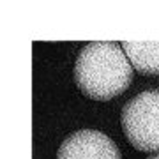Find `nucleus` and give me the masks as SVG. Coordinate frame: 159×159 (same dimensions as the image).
Returning a JSON list of instances; mask_svg holds the SVG:
<instances>
[{"mask_svg": "<svg viewBox=\"0 0 159 159\" xmlns=\"http://www.w3.org/2000/svg\"><path fill=\"white\" fill-rule=\"evenodd\" d=\"M125 57L134 71L145 76L159 74V43H122Z\"/></svg>", "mask_w": 159, "mask_h": 159, "instance_id": "20e7f679", "label": "nucleus"}, {"mask_svg": "<svg viewBox=\"0 0 159 159\" xmlns=\"http://www.w3.org/2000/svg\"><path fill=\"white\" fill-rule=\"evenodd\" d=\"M57 159H122V152L108 134L96 129H80L64 138Z\"/></svg>", "mask_w": 159, "mask_h": 159, "instance_id": "7ed1b4c3", "label": "nucleus"}, {"mask_svg": "<svg viewBox=\"0 0 159 159\" xmlns=\"http://www.w3.org/2000/svg\"><path fill=\"white\" fill-rule=\"evenodd\" d=\"M127 142L142 152H159V89L131 97L120 113Z\"/></svg>", "mask_w": 159, "mask_h": 159, "instance_id": "f03ea898", "label": "nucleus"}, {"mask_svg": "<svg viewBox=\"0 0 159 159\" xmlns=\"http://www.w3.org/2000/svg\"><path fill=\"white\" fill-rule=\"evenodd\" d=\"M147 159H159V152H157V154H150Z\"/></svg>", "mask_w": 159, "mask_h": 159, "instance_id": "39448f33", "label": "nucleus"}, {"mask_svg": "<svg viewBox=\"0 0 159 159\" xmlns=\"http://www.w3.org/2000/svg\"><path fill=\"white\" fill-rule=\"evenodd\" d=\"M134 69L119 43H89L74 64V83L89 99L110 101L129 89Z\"/></svg>", "mask_w": 159, "mask_h": 159, "instance_id": "f257e3e1", "label": "nucleus"}]
</instances>
